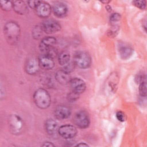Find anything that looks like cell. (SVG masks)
Segmentation results:
<instances>
[{
	"label": "cell",
	"instance_id": "6da1fadb",
	"mask_svg": "<svg viewBox=\"0 0 147 147\" xmlns=\"http://www.w3.org/2000/svg\"><path fill=\"white\" fill-rule=\"evenodd\" d=\"M3 32L5 38L10 45L15 44L19 40L21 34L20 25L16 22H7L4 26Z\"/></svg>",
	"mask_w": 147,
	"mask_h": 147
},
{
	"label": "cell",
	"instance_id": "8992f818",
	"mask_svg": "<svg viewBox=\"0 0 147 147\" xmlns=\"http://www.w3.org/2000/svg\"><path fill=\"white\" fill-rule=\"evenodd\" d=\"M77 129L72 125H64L59 127L58 134L64 139H71L77 134Z\"/></svg>",
	"mask_w": 147,
	"mask_h": 147
},
{
	"label": "cell",
	"instance_id": "2e32d148",
	"mask_svg": "<svg viewBox=\"0 0 147 147\" xmlns=\"http://www.w3.org/2000/svg\"><path fill=\"white\" fill-rule=\"evenodd\" d=\"M118 51L121 58L123 60H127L130 58L133 53V48L125 43H120L118 45Z\"/></svg>",
	"mask_w": 147,
	"mask_h": 147
},
{
	"label": "cell",
	"instance_id": "277c9868",
	"mask_svg": "<svg viewBox=\"0 0 147 147\" xmlns=\"http://www.w3.org/2000/svg\"><path fill=\"white\" fill-rule=\"evenodd\" d=\"M74 63L79 68L86 69L91 65V59L90 55L86 52L78 51L74 55Z\"/></svg>",
	"mask_w": 147,
	"mask_h": 147
},
{
	"label": "cell",
	"instance_id": "d4e9b609",
	"mask_svg": "<svg viewBox=\"0 0 147 147\" xmlns=\"http://www.w3.org/2000/svg\"><path fill=\"white\" fill-rule=\"evenodd\" d=\"M146 81V75L143 72H140L136 75L135 76V82L137 84H140L141 83Z\"/></svg>",
	"mask_w": 147,
	"mask_h": 147
},
{
	"label": "cell",
	"instance_id": "484cf974",
	"mask_svg": "<svg viewBox=\"0 0 147 147\" xmlns=\"http://www.w3.org/2000/svg\"><path fill=\"white\" fill-rule=\"evenodd\" d=\"M45 54L49 56L50 57H51L53 59L55 58L56 57H57L59 55L58 50L55 47H52L50 48L48 50V51L47 52V53Z\"/></svg>",
	"mask_w": 147,
	"mask_h": 147
},
{
	"label": "cell",
	"instance_id": "1f68e13d",
	"mask_svg": "<svg viewBox=\"0 0 147 147\" xmlns=\"http://www.w3.org/2000/svg\"><path fill=\"white\" fill-rule=\"evenodd\" d=\"M42 146H55V145L53 144L51 142L47 141V142H45L44 144H42Z\"/></svg>",
	"mask_w": 147,
	"mask_h": 147
},
{
	"label": "cell",
	"instance_id": "5b68a950",
	"mask_svg": "<svg viewBox=\"0 0 147 147\" xmlns=\"http://www.w3.org/2000/svg\"><path fill=\"white\" fill-rule=\"evenodd\" d=\"M74 123L79 128L85 129L88 127L90 120L87 113L84 110L78 111L73 118Z\"/></svg>",
	"mask_w": 147,
	"mask_h": 147
},
{
	"label": "cell",
	"instance_id": "7402d4cb",
	"mask_svg": "<svg viewBox=\"0 0 147 147\" xmlns=\"http://www.w3.org/2000/svg\"><path fill=\"white\" fill-rule=\"evenodd\" d=\"M79 94L72 91L71 92H69L67 95V99L68 101L69 102H74L76 101L79 98Z\"/></svg>",
	"mask_w": 147,
	"mask_h": 147
},
{
	"label": "cell",
	"instance_id": "e575fe53",
	"mask_svg": "<svg viewBox=\"0 0 147 147\" xmlns=\"http://www.w3.org/2000/svg\"><path fill=\"white\" fill-rule=\"evenodd\" d=\"M146 20H145L144 21H143V22H142V26H143V28H144V30H145V32L146 31Z\"/></svg>",
	"mask_w": 147,
	"mask_h": 147
},
{
	"label": "cell",
	"instance_id": "f546056e",
	"mask_svg": "<svg viewBox=\"0 0 147 147\" xmlns=\"http://www.w3.org/2000/svg\"><path fill=\"white\" fill-rule=\"evenodd\" d=\"M121 18V16L120 15V14L118 13H114L110 15V20L111 22H115L117 21H119Z\"/></svg>",
	"mask_w": 147,
	"mask_h": 147
},
{
	"label": "cell",
	"instance_id": "9c48e42d",
	"mask_svg": "<svg viewBox=\"0 0 147 147\" xmlns=\"http://www.w3.org/2000/svg\"><path fill=\"white\" fill-rule=\"evenodd\" d=\"M38 62L40 68L44 70L52 69L55 66L53 59L46 54L40 55L38 57Z\"/></svg>",
	"mask_w": 147,
	"mask_h": 147
},
{
	"label": "cell",
	"instance_id": "7a4b0ae2",
	"mask_svg": "<svg viewBox=\"0 0 147 147\" xmlns=\"http://www.w3.org/2000/svg\"><path fill=\"white\" fill-rule=\"evenodd\" d=\"M33 98L36 105L41 109H47L51 103V95L44 88H40L36 90Z\"/></svg>",
	"mask_w": 147,
	"mask_h": 147
},
{
	"label": "cell",
	"instance_id": "d590c367",
	"mask_svg": "<svg viewBox=\"0 0 147 147\" xmlns=\"http://www.w3.org/2000/svg\"><path fill=\"white\" fill-rule=\"evenodd\" d=\"M100 2H101L102 3L105 4V5H108V4L110 2V1H100Z\"/></svg>",
	"mask_w": 147,
	"mask_h": 147
},
{
	"label": "cell",
	"instance_id": "4dcf8cb0",
	"mask_svg": "<svg viewBox=\"0 0 147 147\" xmlns=\"http://www.w3.org/2000/svg\"><path fill=\"white\" fill-rule=\"evenodd\" d=\"M40 2V1H28V5L30 8L35 10Z\"/></svg>",
	"mask_w": 147,
	"mask_h": 147
},
{
	"label": "cell",
	"instance_id": "4316f807",
	"mask_svg": "<svg viewBox=\"0 0 147 147\" xmlns=\"http://www.w3.org/2000/svg\"><path fill=\"white\" fill-rule=\"evenodd\" d=\"M75 65L73 62H69L68 63H67L66 65H64V67L62 69H63L64 71L67 72V73H70L71 72H72L74 70Z\"/></svg>",
	"mask_w": 147,
	"mask_h": 147
},
{
	"label": "cell",
	"instance_id": "9a60e30c",
	"mask_svg": "<svg viewBox=\"0 0 147 147\" xmlns=\"http://www.w3.org/2000/svg\"><path fill=\"white\" fill-rule=\"evenodd\" d=\"M40 66L38 60L34 59H28L25 65V70L26 72L29 75H35L39 70Z\"/></svg>",
	"mask_w": 147,
	"mask_h": 147
},
{
	"label": "cell",
	"instance_id": "d6a6232c",
	"mask_svg": "<svg viewBox=\"0 0 147 147\" xmlns=\"http://www.w3.org/2000/svg\"><path fill=\"white\" fill-rule=\"evenodd\" d=\"M76 146H88V145L84 143V142H80L79 144H78L76 145Z\"/></svg>",
	"mask_w": 147,
	"mask_h": 147
},
{
	"label": "cell",
	"instance_id": "52a82bcc",
	"mask_svg": "<svg viewBox=\"0 0 147 147\" xmlns=\"http://www.w3.org/2000/svg\"><path fill=\"white\" fill-rule=\"evenodd\" d=\"M43 32L47 34H52L60 30L61 25L56 20H46L41 25Z\"/></svg>",
	"mask_w": 147,
	"mask_h": 147
},
{
	"label": "cell",
	"instance_id": "603a6c76",
	"mask_svg": "<svg viewBox=\"0 0 147 147\" xmlns=\"http://www.w3.org/2000/svg\"><path fill=\"white\" fill-rule=\"evenodd\" d=\"M119 30V28L118 25H113L107 32L108 36H109L110 37H115L116 35L117 34Z\"/></svg>",
	"mask_w": 147,
	"mask_h": 147
},
{
	"label": "cell",
	"instance_id": "ac0fdd59",
	"mask_svg": "<svg viewBox=\"0 0 147 147\" xmlns=\"http://www.w3.org/2000/svg\"><path fill=\"white\" fill-rule=\"evenodd\" d=\"M13 9L18 14L25 15L28 13V5L22 1H13Z\"/></svg>",
	"mask_w": 147,
	"mask_h": 147
},
{
	"label": "cell",
	"instance_id": "44dd1931",
	"mask_svg": "<svg viewBox=\"0 0 147 147\" xmlns=\"http://www.w3.org/2000/svg\"><path fill=\"white\" fill-rule=\"evenodd\" d=\"M0 6L1 9L4 11H10L13 9V1H1Z\"/></svg>",
	"mask_w": 147,
	"mask_h": 147
},
{
	"label": "cell",
	"instance_id": "d6986e66",
	"mask_svg": "<svg viewBox=\"0 0 147 147\" xmlns=\"http://www.w3.org/2000/svg\"><path fill=\"white\" fill-rule=\"evenodd\" d=\"M70 55L67 51H63L58 55V62L61 65H65L69 62Z\"/></svg>",
	"mask_w": 147,
	"mask_h": 147
},
{
	"label": "cell",
	"instance_id": "3957f363",
	"mask_svg": "<svg viewBox=\"0 0 147 147\" xmlns=\"http://www.w3.org/2000/svg\"><path fill=\"white\" fill-rule=\"evenodd\" d=\"M9 129L13 134L18 135L21 134L24 128V122L22 118L17 114H11L8 119Z\"/></svg>",
	"mask_w": 147,
	"mask_h": 147
},
{
	"label": "cell",
	"instance_id": "e0dca14e",
	"mask_svg": "<svg viewBox=\"0 0 147 147\" xmlns=\"http://www.w3.org/2000/svg\"><path fill=\"white\" fill-rule=\"evenodd\" d=\"M55 78L56 81L62 85H66L70 83L71 80L69 73L64 71L63 69H60L56 72Z\"/></svg>",
	"mask_w": 147,
	"mask_h": 147
},
{
	"label": "cell",
	"instance_id": "4fadbf2b",
	"mask_svg": "<svg viewBox=\"0 0 147 147\" xmlns=\"http://www.w3.org/2000/svg\"><path fill=\"white\" fill-rule=\"evenodd\" d=\"M45 129L47 134L51 137H56L58 134V125L57 122L52 119H48L45 122Z\"/></svg>",
	"mask_w": 147,
	"mask_h": 147
},
{
	"label": "cell",
	"instance_id": "8fae6325",
	"mask_svg": "<svg viewBox=\"0 0 147 147\" xmlns=\"http://www.w3.org/2000/svg\"><path fill=\"white\" fill-rule=\"evenodd\" d=\"M69 84L72 91L79 94L84 92L86 89V85L84 81L80 78H74L71 79Z\"/></svg>",
	"mask_w": 147,
	"mask_h": 147
},
{
	"label": "cell",
	"instance_id": "5bb4252c",
	"mask_svg": "<svg viewBox=\"0 0 147 147\" xmlns=\"http://www.w3.org/2000/svg\"><path fill=\"white\" fill-rule=\"evenodd\" d=\"M53 14L57 17L62 18L65 17L68 12V8L67 6L63 2H55L52 7Z\"/></svg>",
	"mask_w": 147,
	"mask_h": 147
},
{
	"label": "cell",
	"instance_id": "836d02e7",
	"mask_svg": "<svg viewBox=\"0 0 147 147\" xmlns=\"http://www.w3.org/2000/svg\"><path fill=\"white\" fill-rule=\"evenodd\" d=\"M105 7H106V10H107V11H109V12H111V6H110V5H107L105 6Z\"/></svg>",
	"mask_w": 147,
	"mask_h": 147
},
{
	"label": "cell",
	"instance_id": "f1b7e54d",
	"mask_svg": "<svg viewBox=\"0 0 147 147\" xmlns=\"http://www.w3.org/2000/svg\"><path fill=\"white\" fill-rule=\"evenodd\" d=\"M115 116L117 119L120 122H124L126 120V115L122 111L119 110L117 111Z\"/></svg>",
	"mask_w": 147,
	"mask_h": 147
},
{
	"label": "cell",
	"instance_id": "ba28073f",
	"mask_svg": "<svg viewBox=\"0 0 147 147\" xmlns=\"http://www.w3.org/2000/svg\"><path fill=\"white\" fill-rule=\"evenodd\" d=\"M71 114V110L69 106L65 105H57L54 110L55 118L59 120L68 118Z\"/></svg>",
	"mask_w": 147,
	"mask_h": 147
},
{
	"label": "cell",
	"instance_id": "83f0119b",
	"mask_svg": "<svg viewBox=\"0 0 147 147\" xmlns=\"http://www.w3.org/2000/svg\"><path fill=\"white\" fill-rule=\"evenodd\" d=\"M133 3L134 6L137 7L138 8L144 10L146 8V1L144 0H140V1H133Z\"/></svg>",
	"mask_w": 147,
	"mask_h": 147
},
{
	"label": "cell",
	"instance_id": "30bf717a",
	"mask_svg": "<svg viewBox=\"0 0 147 147\" xmlns=\"http://www.w3.org/2000/svg\"><path fill=\"white\" fill-rule=\"evenodd\" d=\"M37 15L41 18L48 17L52 11V9L49 3L46 2L40 1L36 9H35Z\"/></svg>",
	"mask_w": 147,
	"mask_h": 147
},
{
	"label": "cell",
	"instance_id": "7c38bea8",
	"mask_svg": "<svg viewBox=\"0 0 147 147\" xmlns=\"http://www.w3.org/2000/svg\"><path fill=\"white\" fill-rule=\"evenodd\" d=\"M56 43V39L52 36H47L43 38L40 44H39V49L41 52H42L44 54H45L48 50L52 47Z\"/></svg>",
	"mask_w": 147,
	"mask_h": 147
},
{
	"label": "cell",
	"instance_id": "cb8c5ba5",
	"mask_svg": "<svg viewBox=\"0 0 147 147\" xmlns=\"http://www.w3.org/2000/svg\"><path fill=\"white\" fill-rule=\"evenodd\" d=\"M139 93L142 97L146 96V81L143 82L139 84Z\"/></svg>",
	"mask_w": 147,
	"mask_h": 147
},
{
	"label": "cell",
	"instance_id": "ffe728a7",
	"mask_svg": "<svg viewBox=\"0 0 147 147\" xmlns=\"http://www.w3.org/2000/svg\"><path fill=\"white\" fill-rule=\"evenodd\" d=\"M42 29L41 28V25H36L33 30H32V34L33 37L36 39V40H38L40 38H41V37L42 36Z\"/></svg>",
	"mask_w": 147,
	"mask_h": 147
}]
</instances>
